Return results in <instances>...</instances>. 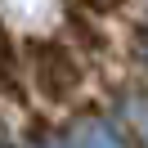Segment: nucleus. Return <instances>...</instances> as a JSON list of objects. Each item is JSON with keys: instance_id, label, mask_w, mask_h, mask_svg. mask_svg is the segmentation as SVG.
<instances>
[{"instance_id": "obj_2", "label": "nucleus", "mask_w": 148, "mask_h": 148, "mask_svg": "<svg viewBox=\"0 0 148 148\" xmlns=\"http://www.w3.org/2000/svg\"><path fill=\"white\" fill-rule=\"evenodd\" d=\"M63 139L72 148H130L126 139H121V130L112 126L103 112H76L72 121H67V130H63Z\"/></svg>"}, {"instance_id": "obj_3", "label": "nucleus", "mask_w": 148, "mask_h": 148, "mask_svg": "<svg viewBox=\"0 0 148 148\" xmlns=\"http://www.w3.org/2000/svg\"><path fill=\"white\" fill-rule=\"evenodd\" d=\"M18 49H14V36L0 18V90L9 94V99H23V81H18Z\"/></svg>"}, {"instance_id": "obj_4", "label": "nucleus", "mask_w": 148, "mask_h": 148, "mask_svg": "<svg viewBox=\"0 0 148 148\" xmlns=\"http://www.w3.org/2000/svg\"><path fill=\"white\" fill-rule=\"evenodd\" d=\"M121 112H126V121L135 126L139 148H148V99L144 94H121Z\"/></svg>"}, {"instance_id": "obj_7", "label": "nucleus", "mask_w": 148, "mask_h": 148, "mask_svg": "<svg viewBox=\"0 0 148 148\" xmlns=\"http://www.w3.org/2000/svg\"><path fill=\"white\" fill-rule=\"evenodd\" d=\"M144 58H148V54H144Z\"/></svg>"}, {"instance_id": "obj_6", "label": "nucleus", "mask_w": 148, "mask_h": 148, "mask_svg": "<svg viewBox=\"0 0 148 148\" xmlns=\"http://www.w3.org/2000/svg\"><path fill=\"white\" fill-rule=\"evenodd\" d=\"M72 5H76V9H85V14H108L117 0H72Z\"/></svg>"}, {"instance_id": "obj_1", "label": "nucleus", "mask_w": 148, "mask_h": 148, "mask_svg": "<svg viewBox=\"0 0 148 148\" xmlns=\"http://www.w3.org/2000/svg\"><path fill=\"white\" fill-rule=\"evenodd\" d=\"M27 76L36 85V94L54 108H63L76 90H81V63L76 54L54 36H32L27 40Z\"/></svg>"}, {"instance_id": "obj_5", "label": "nucleus", "mask_w": 148, "mask_h": 148, "mask_svg": "<svg viewBox=\"0 0 148 148\" xmlns=\"http://www.w3.org/2000/svg\"><path fill=\"white\" fill-rule=\"evenodd\" d=\"M27 148H72L63 135H54V130H36V135L27 139Z\"/></svg>"}]
</instances>
